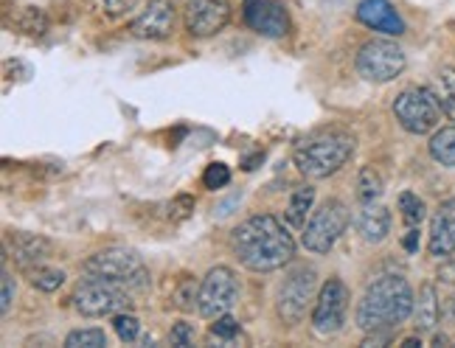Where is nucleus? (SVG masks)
Returning <instances> with one entry per match:
<instances>
[{
	"mask_svg": "<svg viewBox=\"0 0 455 348\" xmlns=\"http://www.w3.org/2000/svg\"><path fill=\"white\" fill-rule=\"evenodd\" d=\"M231 250L242 267L253 273H270L284 267L295 256V241L273 214H256L234 228Z\"/></svg>",
	"mask_w": 455,
	"mask_h": 348,
	"instance_id": "obj_1",
	"label": "nucleus"
},
{
	"mask_svg": "<svg viewBox=\"0 0 455 348\" xmlns=\"http://www.w3.org/2000/svg\"><path fill=\"white\" fill-rule=\"evenodd\" d=\"M435 99H439V107L447 113V118L455 121V67H442L435 76Z\"/></svg>",
	"mask_w": 455,
	"mask_h": 348,
	"instance_id": "obj_20",
	"label": "nucleus"
},
{
	"mask_svg": "<svg viewBox=\"0 0 455 348\" xmlns=\"http://www.w3.org/2000/svg\"><path fill=\"white\" fill-rule=\"evenodd\" d=\"M231 20V6L225 0H191L186 9V28L191 37H214Z\"/></svg>",
	"mask_w": 455,
	"mask_h": 348,
	"instance_id": "obj_13",
	"label": "nucleus"
},
{
	"mask_svg": "<svg viewBox=\"0 0 455 348\" xmlns=\"http://www.w3.org/2000/svg\"><path fill=\"white\" fill-rule=\"evenodd\" d=\"M402 345H408V348H411V345H422V340H419V337H408Z\"/></svg>",
	"mask_w": 455,
	"mask_h": 348,
	"instance_id": "obj_38",
	"label": "nucleus"
},
{
	"mask_svg": "<svg viewBox=\"0 0 455 348\" xmlns=\"http://www.w3.org/2000/svg\"><path fill=\"white\" fill-rule=\"evenodd\" d=\"M195 343V326L191 323H178L172 328V345H191Z\"/></svg>",
	"mask_w": 455,
	"mask_h": 348,
	"instance_id": "obj_33",
	"label": "nucleus"
},
{
	"mask_svg": "<svg viewBox=\"0 0 455 348\" xmlns=\"http://www.w3.org/2000/svg\"><path fill=\"white\" fill-rule=\"evenodd\" d=\"M315 284H318V275H315L312 267H299L287 275V281L278 289V315L287 326L301 323V318L307 315V304L315 295Z\"/></svg>",
	"mask_w": 455,
	"mask_h": 348,
	"instance_id": "obj_10",
	"label": "nucleus"
},
{
	"mask_svg": "<svg viewBox=\"0 0 455 348\" xmlns=\"http://www.w3.org/2000/svg\"><path fill=\"white\" fill-rule=\"evenodd\" d=\"M357 20L363 26H369L374 31H382V34H405V23H402V17L396 14V9L391 6V0H360L357 6Z\"/></svg>",
	"mask_w": 455,
	"mask_h": 348,
	"instance_id": "obj_15",
	"label": "nucleus"
},
{
	"mask_svg": "<svg viewBox=\"0 0 455 348\" xmlns=\"http://www.w3.org/2000/svg\"><path fill=\"white\" fill-rule=\"evenodd\" d=\"M413 289L402 275H382L365 289L357 306V323L363 332H391L413 315Z\"/></svg>",
	"mask_w": 455,
	"mask_h": 348,
	"instance_id": "obj_2",
	"label": "nucleus"
},
{
	"mask_svg": "<svg viewBox=\"0 0 455 348\" xmlns=\"http://www.w3.org/2000/svg\"><path fill=\"white\" fill-rule=\"evenodd\" d=\"M236 298H239L236 273L231 267L208 270V275L203 278V284H200V298H197L200 315L217 320L220 315H228V312L234 309Z\"/></svg>",
	"mask_w": 455,
	"mask_h": 348,
	"instance_id": "obj_9",
	"label": "nucleus"
},
{
	"mask_svg": "<svg viewBox=\"0 0 455 348\" xmlns=\"http://www.w3.org/2000/svg\"><path fill=\"white\" fill-rule=\"evenodd\" d=\"M236 332H239V323H236L231 315H220V318H217V323L212 326V335H214V337H220V340H231Z\"/></svg>",
	"mask_w": 455,
	"mask_h": 348,
	"instance_id": "obj_32",
	"label": "nucleus"
},
{
	"mask_svg": "<svg viewBox=\"0 0 455 348\" xmlns=\"http://www.w3.org/2000/svg\"><path fill=\"white\" fill-rule=\"evenodd\" d=\"M399 211H402V219L408 225H419L425 219V202L419 200L413 191H402L399 194Z\"/></svg>",
	"mask_w": 455,
	"mask_h": 348,
	"instance_id": "obj_25",
	"label": "nucleus"
},
{
	"mask_svg": "<svg viewBox=\"0 0 455 348\" xmlns=\"http://www.w3.org/2000/svg\"><path fill=\"white\" fill-rule=\"evenodd\" d=\"M228 180H231V169H228L225 163H212V166L205 169V174H203V186L212 188V191L228 186Z\"/></svg>",
	"mask_w": 455,
	"mask_h": 348,
	"instance_id": "obj_28",
	"label": "nucleus"
},
{
	"mask_svg": "<svg viewBox=\"0 0 455 348\" xmlns=\"http://www.w3.org/2000/svg\"><path fill=\"white\" fill-rule=\"evenodd\" d=\"M427 250L433 256H452L455 253V200H447L435 208L433 222H430Z\"/></svg>",
	"mask_w": 455,
	"mask_h": 348,
	"instance_id": "obj_16",
	"label": "nucleus"
},
{
	"mask_svg": "<svg viewBox=\"0 0 455 348\" xmlns=\"http://www.w3.org/2000/svg\"><path fill=\"white\" fill-rule=\"evenodd\" d=\"M174 26L172 0H149L147 9L130 23V31L141 40H166Z\"/></svg>",
	"mask_w": 455,
	"mask_h": 348,
	"instance_id": "obj_14",
	"label": "nucleus"
},
{
	"mask_svg": "<svg viewBox=\"0 0 455 348\" xmlns=\"http://www.w3.org/2000/svg\"><path fill=\"white\" fill-rule=\"evenodd\" d=\"M20 28L28 31V34H43L45 31V14L40 9H26L23 20H20Z\"/></svg>",
	"mask_w": 455,
	"mask_h": 348,
	"instance_id": "obj_31",
	"label": "nucleus"
},
{
	"mask_svg": "<svg viewBox=\"0 0 455 348\" xmlns=\"http://www.w3.org/2000/svg\"><path fill=\"white\" fill-rule=\"evenodd\" d=\"M394 115L413 135H425L439 124V99L427 87H408L394 101Z\"/></svg>",
	"mask_w": 455,
	"mask_h": 348,
	"instance_id": "obj_7",
	"label": "nucleus"
},
{
	"mask_svg": "<svg viewBox=\"0 0 455 348\" xmlns=\"http://www.w3.org/2000/svg\"><path fill=\"white\" fill-rule=\"evenodd\" d=\"M244 23H248L261 37H287L290 17L278 0H244Z\"/></svg>",
	"mask_w": 455,
	"mask_h": 348,
	"instance_id": "obj_12",
	"label": "nucleus"
},
{
	"mask_svg": "<svg viewBox=\"0 0 455 348\" xmlns=\"http://www.w3.org/2000/svg\"><path fill=\"white\" fill-rule=\"evenodd\" d=\"M31 284L34 289H40V292H54L65 284V273L62 270H37L31 275Z\"/></svg>",
	"mask_w": 455,
	"mask_h": 348,
	"instance_id": "obj_27",
	"label": "nucleus"
},
{
	"mask_svg": "<svg viewBox=\"0 0 455 348\" xmlns=\"http://www.w3.org/2000/svg\"><path fill=\"white\" fill-rule=\"evenodd\" d=\"M12 298H14V287H12V275L4 273V298H0V309H4V315L12 309Z\"/></svg>",
	"mask_w": 455,
	"mask_h": 348,
	"instance_id": "obj_34",
	"label": "nucleus"
},
{
	"mask_svg": "<svg viewBox=\"0 0 455 348\" xmlns=\"http://www.w3.org/2000/svg\"><path fill=\"white\" fill-rule=\"evenodd\" d=\"M6 248H9V256L17 261V267H20V270L40 265V261H45L51 256V241L43 239V236H34V233H12V236H6Z\"/></svg>",
	"mask_w": 455,
	"mask_h": 348,
	"instance_id": "obj_17",
	"label": "nucleus"
},
{
	"mask_svg": "<svg viewBox=\"0 0 455 348\" xmlns=\"http://www.w3.org/2000/svg\"><path fill=\"white\" fill-rule=\"evenodd\" d=\"M191 211H195V200H191L188 194H180V197H174L172 205H169V217L174 222H180V219H188Z\"/></svg>",
	"mask_w": 455,
	"mask_h": 348,
	"instance_id": "obj_30",
	"label": "nucleus"
},
{
	"mask_svg": "<svg viewBox=\"0 0 455 348\" xmlns=\"http://www.w3.org/2000/svg\"><path fill=\"white\" fill-rule=\"evenodd\" d=\"M68 348H104L108 345V335L101 328H79V332H71L65 337Z\"/></svg>",
	"mask_w": 455,
	"mask_h": 348,
	"instance_id": "obj_24",
	"label": "nucleus"
},
{
	"mask_svg": "<svg viewBox=\"0 0 455 348\" xmlns=\"http://www.w3.org/2000/svg\"><path fill=\"white\" fill-rule=\"evenodd\" d=\"M442 306H439V295H435L433 284H425L422 292H419V301L413 306V320L419 332H433L435 323H439Z\"/></svg>",
	"mask_w": 455,
	"mask_h": 348,
	"instance_id": "obj_19",
	"label": "nucleus"
},
{
	"mask_svg": "<svg viewBox=\"0 0 455 348\" xmlns=\"http://www.w3.org/2000/svg\"><path fill=\"white\" fill-rule=\"evenodd\" d=\"M402 245H405L408 253H416V250H419V231L411 228V231L405 233V239H402Z\"/></svg>",
	"mask_w": 455,
	"mask_h": 348,
	"instance_id": "obj_36",
	"label": "nucleus"
},
{
	"mask_svg": "<svg viewBox=\"0 0 455 348\" xmlns=\"http://www.w3.org/2000/svg\"><path fill=\"white\" fill-rule=\"evenodd\" d=\"M433 343H435V345H447V343H450V340H447V337H444V335H439V337H435V340H433Z\"/></svg>",
	"mask_w": 455,
	"mask_h": 348,
	"instance_id": "obj_39",
	"label": "nucleus"
},
{
	"mask_svg": "<svg viewBox=\"0 0 455 348\" xmlns=\"http://www.w3.org/2000/svg\"><path fill=\"white\" fill-rule=\"evenodd\" d=\"M439 281H444V284H455V258H447L444 265L439 267Z\"/></svg>",
	"mask_w": 455,
	"mask_h": 348,
	"instance_id": "obj_35",
	"label": "nucleus"
},
{
	"mask_svg": "<svg viewBox=\"0 0 455 348\" xmlns=\"http://www.w3.org/2000/svg\"><path fill=\"white\" fill-rule=\"evenodd\" d=\"M348 228V208L340 200H326L304 228V248L312 253H329Z\"/></svg>",
	"mask_w": 455,
	"mask_h": 348,
	"instance_id": "obj_6",
	"label": "nucleus"
},
{
	"mask_svg": "<svg viewBox=\"0 0 455 348\" xmlns=\"http://www.w3.org/2000/svg\"><path fill=\"white\" fill-rule=\"evenodd\" d=\"M346 312H348V289L343 281H338V278H329V281L321 287V295L312 309L315 332L338 335L346 323Z\"/></svg>",
	"mask_w": 455,
	"mask_h": 348,
	"instance_id": "obj_11",
	"label": "nucleus"
},
{
	"mask_svg": "<svg viewBox=\"0 0 455 348\" xmlns=\"http://www.w3.org/2000/svg\"><path fill=\"white\" fill-rule=\"evenodd\" d=\"M200 298V289L195 281H183L178 287V292H174V306L178 309H195V301Z\"/></svg>",
	"mask_w": 455,
	"mask_h": 348,
	"instance_id": "obj_29",
	"label": "nucleus"
},
{
	"mask_svg": "<svg viewBox=\"0 0 455 348\" xmlns=\"http://www.w3.org/2000/svg\"><path fill=\"white\" fill-rule=\"evenodd\" d=\"M447 318H455V295H452L450 304H447Z\"/></svg>",
	"mask_w": 455,
	"mask_h": 348,
	"instance_id": "obj_37",
	"label": "nucleus"
},
{
	"mask_svg": "<svg viewBox=\"0 0 455 348\" xmlns=\"http://www.w3.org/2000/svg\"><path fill=\"white\" fill-rule=\"evenodd\" d=\"M355 154V135L346 130H318L295 144L292 161L312 180L340 171Z\"/></svg>",
	"mask_w": 455,
	"mask_h": 348,
	"instance_id": "obj_3",
	"label": "nucleus"
},
{
	"mask_svg": "<svg viewBox=\"0 0 455 348\" xmlns=\"http://www.w3.org/2000/svg\"><path fill=\"white\" fill-rule=\"evenodd\" d=\"M74 306L84 318H104V315H118V312H130L132 301H130V295L118 287V281L93 275L76 287Z\"/></svg>",
	"mask_w": 455,
	"mask_h": 348,
	"instance_id": "obj_5",
	"label": "nucleus"
},
{
	"mask_svg": "<svg viewBox=\"0 0 455 348\" xmlns=\"http://www.w3.org/2000/svg\"><path fill=\"white\" fill-rule=\"evenodd\" d=\"M113 328L124 343H132L138 337V332H141V323H138V318L130 315V312H118V315L113 318Z\"/></svg>",
	"mask_w": 455,
	"mask_h": 348,
	"instance_id": "obj_26",
	"label": "nucleus"
},
{
	"mask_svg": "<svg viewBox=\"0 0 455 348\" xmlns=\"http://www.w3.org/2000/svg\"><path fill=\"white\" fill-rule=\"evenodd\" d=\"M312 202H315V188L312 186L295 188L292 197H290V205H287V219H290V225L301 228V225L307 222V214H309Z\"/></svg>",
	"mask_w": 455,
	"mask_h": 348,
	"instance_id": "obj_21",
	"label": "nucleus"
},
{
	"mask_svg": "<svg viewBox=\"0 0 455 348\" xmlns=\"http://www.w3.org/2000/svg\"><path fill=\"white\" fill-rule=\"evenodd\" d=\"M405 71V54L391 40H371L357 54V74L369 82H391Z\"/></svg>",
	"mask_w": 455,
	"mask_h": 348,
	"instance_id": "obj_8",
	"label": "nucleus"
},
{
	"mask_svg": "<svg viewBox=\"0 0 455 348\" xmlns=\"http://www.w3.org/2000/svg\"><path fill=\"white\" fill-rule=\"evenodd\" d=\"M385 191V183H382V174L374 169V166H363L360 174H357V197L369 205L374 202L379 194Z\"/></svg>",
	"mask_w": 455,
	"mask_h": 348,
	"instance_id": "obj_23",
	"label": "nucleus"
},
{
	"mask_svg": "<svg viewBox=\"0 0 455 348\" xmlns=\"http://www.w3.org/2000/svg\"><path fill=\"white\" fill-rule=\"evenodd\" d=\"M430 154L442 166H455V127H444L430 138Z\"/></svg>",
	"mask_w": 455,
	"mask_h": 348,
	"instance_id": "obj_22",
	"label": "nucleus"
},
{
	"mask_svg": "<svg viewBox=\"0 0 455 348\" xmlns=\"http://www.w3.org/2000/svg\"><path fill=\"white\" fill-rule=\"evenodd\" d=\"M357 231L363 233L365 241H371V245L382 241L385 236L391 233V214H388V208L369 202V208H365V211L360 214V219H357Z\"/></svg>",
	"mask_w": 455,
	"mask_h": 348,
	"instance_id": "obj_18",
	"label": "nucleus"
},
{
	"mask_svg": "<svg viewBox=\"0 0 455 348\" xmlns=\"http://www.w3.org/2000/svg\"><path fill=\"white\" fill-rule=\"evenodd\" d=\"M84 273L87 275H99V278H110L124 287H147L149 284V273L144 267V258L130 248H110L91 256L84 261Z\"/></svg>",
	"mask_w": 455,
	"mask_h": 348,
	"instance_id": "obj_4",
	"label": "nucleus"
}]
</instances>
